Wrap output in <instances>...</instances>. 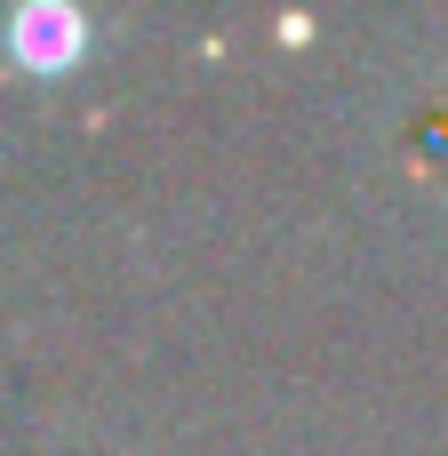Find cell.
<instances>
[{
  "mask_svg": "<svg viewBox=\"0 0 448 456\" xmlns=\"http://www.w3.org/2000/svg\"><path fill=\"white\" fill-rule=\"evenodd\" d=\"M0 40H8V56H16L24 72H72L80 48H88V16L64 8V0H24V8L0 24Z\"/></svg>",
  "mask_w": 448,
  "mask_h": 456,
  "instance_id": "obj_1",
  "label": "cell"
}]
</instances>
